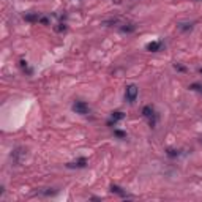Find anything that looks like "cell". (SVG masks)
Returning a JSON list of instances; mask_svg holds the SVG:
<instances>
[{
	"mask_svg": "<svg viewBox=\"0 0 202 202\" xmlns=\"http://www.w3.org/2000/svg\"><path fill=\"white\" fill-rule=\"evenodd\" d=\"M160 48H161V43L160 41H152V43L147 44V51H152V52H157Z\"/></svg>",
	"mask_w": 202,
	"mask_h": 202,
	"instance_id": "7",
	"label": "cell"
},
{
	"mask_svg": "<svg viewBox=\"0 0 202 202\" xmlns=\"http://www.w3.org/2000/svg\"><path fill=\"white\" fill-rule=\"evenodd\" d=\"M40 14L38 13H33V14H25L24 16V19L27 21V22H40Z\"/></svg>",
	"mask_w": 202,
	"mask_h": 202,
	"instance_id": "6",
	"label": "cell"
},
{
	"mask_svg": "<svg viewBox=\"0 0 202 202\" xmlns=\"http://www.w3.org/2000/svg\"><path fill=\"white\" fill-rule=\"evenodd\" d=\"M174 68H175L177 71H185V67H182V65H179V63H175V65H174Z\"/></svg>",
	"mask_w": 202,
	"mask_h": 202,
	"instance_id": "13",
	"label": "cell"
},
{
	"mask_svg": "<svg viewBox=\"0 0 202 202\" xmlns=\"http://www.w3.org/2000/svg\"><path fill=\"white\" fill-rule=\"evenodd\" d=\"M73 111H74L76 114L85 115L88 112V106H87V103H84V101H76V103L73 104Z\"/></svg>",
	"mask_w": 202,
	"mask_h": 202,
	"instance_id": "2",
	"label": "cell"
},
{
	"mask_svg": "<svg viewBox=\"0 0 202 202\" xmlns=\"http://www.w3.org/2000/svg\"><path fill=\"white\" fill-rule=\"evenodd\" d=\"M191 25L193 24H182L180 25V30H191Z\"/></svg>",
	"mask_w": 202,
	"mask_h": 202,
	"instance_id": "10",
	"label": "cell"
},
{
	"mask_svg": "<svg viewBox=\"0 0 202 202\" xmlns=\"http://www.w3.org/2000/svg\"><path fill=\"white\" fill-rule=\"evenodd\" d=\"M40 22L44 24V25H49V19H48V17H40Z\"/></svg>",
	"mask_w": 202,
	"mask_h": 202,
	"instance_id": "11",
	"label": "cell"
},
{
	"mask_svg": "<svg viewBox=\"0 0 202 202\" xmlns=\"http://www.w3.org/2000/svg\"><path fill=\"white\" fill-rule=\"evenodd\" d=\"M65 29H67V27H65V25H63V24H60V27H57V30H59V32H62V30H65Z\"/></svg>",
	"mask_w": 202,
	"mask_h": 202,
	"instance_id": "14",
	"label": "cell"
},
{
	"mask_svg": "<svg viewBox=\"0 0 202 202\" xmlns=\"http://www.w3.org/2000/svg\"><path fill=\"white\" fill-rule=\"evenodd\" d=\"M137 93H139L137 87L134 84H130L126 87V90H125V99L128 101V103H134L136 98H137Z\"/></svg>",
	"mask_w": 202,
	"mask_h": 202,
	"instance_id": "1",
	"label": "cell"
},
{
	"mask_svg": "<svg viewBox=\"0 0 202 202\" xmlns=\"http://www.w3.org/2000/svg\"><path fill=\"white\" fill-rule=\"evenodd\" d=\"M168 155H169V157H177L179 152L177 150H168Z\"/></svg>",
	"mask_w": 202,
	"mask_h": 202,
	"instance_id": "12",
	"label": "cell"
},
{
	"mask_svg": "<svg viewBox=\"0 0 202 202\" xmlns=\"http://www.w3.org/2000/svg\"><path fill=\"white\" fill-rule=\"evenodd\" d=\"M199 73H202V68H200V70H199Z\"/></svg>",
	"mask_w": 202,
	"mask_h": 202,
	"instance_id": "15",
	"label": "cell"
},
{
	"mask_svg": "<svg viewBox=\"0 0 202 202\" xmlns=\"http://www.w3.org/2000/svg\"><path fill=\"white\" fill-rule=\"evenodd\" d=\"M111 191H112V193H115V194H118V196L126 197V194L122 191V188H120V186H117V185H112V186H111Z\"/></svg>",
	"mask_w": 202,
	"mask_h": 202,
	"instance_id": "8",
	"label": "cell"
},
{
	"mask_svg": "<svg viewBox=\"0 0 202 202\" xmlns=\"http://www.w3.org/2000/svg\"><path fill=\"white\" fill-rule=\"evenodd\" d=\"M114 134H115L117 137H126V133H123V131H120V130H115Z\"/></svg>",
	"mask_w": 202,
	"mask_h": 202,
	"instance_id": "9",
	"label": "cell"
},
{
	"mask_svg": "<svg viewBox=\"0 0 202 202\" xmlns=\"http://www.w3.org/2000/svg\"><path fill=\"white\" fill-rule=\"evenodd\" d=\"M123 117H125V114H123V112H120V111H115V112H112V115H111V120H109V125H112V122L115 123V122H118V120H122Z\"/></svg>",
	"mask_w": 202,
	"mask_h": 202,
	"instance_id": "5",
	"label": "cell"
},
{
	"mask_svg": "<svg viewBox=\"0 0 202 202\" xmlns=\"http://www.w3.org/2000/svg\"><path fill=\"white\" fill-rule=\"evenodd\" d=\"M142 115L144 117H147V118H152L153 115H155V109H153V106H144V109H142Z\"/></svg>",
	"mask_w": 202,
	"mask_h": 202,
	"instance_id": "4",
	"label": "cell"
},
{
	"mask_svg": "<svg viewBox=\"0 0 202 202\" xmlns=\"http://www.w3.org/2000/svg\"><path fill=\"white\" fill-rule=\"evenodd\" d=\"M85 164H87V160L85 158H79L78 161L68 163L67 168H70V169H81V168H85Z\"/></svg>",
	"mask_w": 202,
	"mask_h": 202,
	"instance_id": "3",
	"label": "cell"
}]
</instances>
